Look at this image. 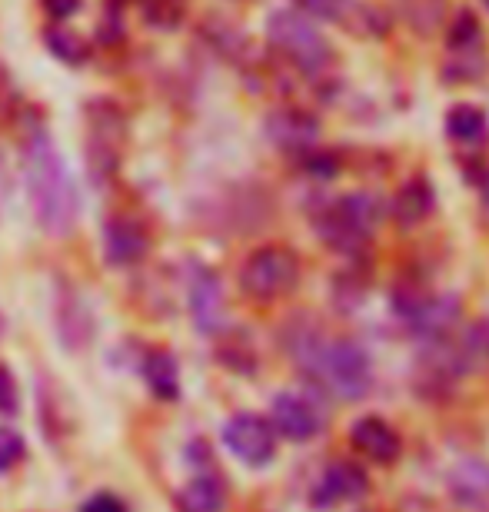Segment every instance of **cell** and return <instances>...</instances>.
Returning a JSON list of instances; mask_svg holds the SVG:
<instances>
[{
    "label": "cell",
    "mask_w": 489,
    "mask_h": 512,
    "mask_svg": "<svg viewBox=\"0 0 489 512\" xmlns=\"http://www.w3.org/2000/svg\"><path fill=\"white\" fill-rule=\"evenodd\" d=\"M24 190L30 213L47 237H67L77 227L80 197L54 137L37 127L24 140Z\"/></svg>",
    "instance_id": "obj_1"
},
{
    "label": "cell",
    "mask_w": 489,
    "mask_h": 512,
    "mask_svg": "<svg viewBox=\"0 0 489 512\" xmlns=\"http://www.w3.org/2000/svg\"><path fill=\"white\" fill-rule=\"evenodd\" d=\"M287 350L307 376H313L336 399L356 403L373 389L370 353L356 340H323L317 326L287 330Z\"/></svg>",
    "instance_id": "obj_2"
},
{
    "label": "cell",
    "mask_w": 489,
    "mask_h": 512,
    "mask_svg": "<svg viewBox=\"0 0 489 512\" xmlns=\"http://www.w3.org/2000/svg\"><path fill=\"white\" fill-rule=\"evenodd\" d=\"M383 220V203L366 190H353L340 200H330L313 213V227L333 253L356 256L370 243L376 223Z\"/></svg>",
    "instance_id": "obj_3"
},
{
    "label": "cell",
    "mask_w": 489,
    "mask_h": 512,
    "mask_svg": "<svg viewBox=\"0 0 489 512\" xmlns=\"http://www.w3.org/2000/svg\"><path fill=\"white\" fill-rule=\"evenodd\" d=\"M87 120V167L94 183H107L117 177L124 147L130 137L127 110L110 97H97L84 107Z\"/></svg>",
    "instance_id": "obj_4"
},
{
    "label": "cell",
    "mask_w": 489,
    "mask_h": 512,
    "mask_svg": "<svg viewBox=\"0 0 489 512\" xmlns=\"http://www.w3.org/2000/svg\"><path fill=\"white\" fill-rule=\"evenodd\" d=\"M267 40L277 54L307 77H320L333 64L330 44L317 24L300 10H277L267 20Z\"/></svg>",
    "instance_id": "obj_5"
},
{
    "label": "cell",
    "mask_w": 489,
    "mask_h": 512,
    "mask_svg": "<svg viewBox=\"0 0 489 512\" xmlns=\"http://www.w3.org/2000/svg\"><path fill=\"white\" fill-rule=\"evenodd\" d=\"M300 283V256L287 247H260L240 266V290L257 303L283 300Z\"/></svg>",
    "instance_id": "obj_6"
},
{
    "label": "cell",
    "mask_w": 489,
    "mask_h": 512,
    "mask_svg": "<svg viewBox=\"0 0 489 512\" xmlns=\"http://www.w3.org/2000/svg\"><path fill=\"white\" fill-rule=\"evenodd\" d=\"M223 443L240 463H247L253 469L270 466L277 456V433L263 416L253 413H237L223 423Z\"/></svg>",
    "instance_id": "obj_7"
},
{
    "label": "cell",
    "mask_w": 489,
    "mask_h": 512,
    "mask_svg": "<svg viewBox=\"0 0 489 512\" xmlns=\"http://www.w3.org/2000/svg\"><path fill=\"white\" fill-rule=\"evenodd\" d=\"M100 250H104L107 266L127 270V266H137L147 260L150 233L144 223L137 217H130V213H114V217L104 220V230H100Z\"/></svg>",
    "instance_id": "obj_8"
},
{
    "label": "cell",
    "mask_w": 489,
    "mask_h": 512,
    "mask_svg": "<svg viewBox=\"0 0 489 512\" xmlns=\"http://www.w3.org/2000/svg\"><path fill=\"white\" fill-rule=\"evenodd\" d=\"M370 493V476L360 463L353 459H333L323 466L320 479L310 489V506L317 509H333L340 503H356Z\"/></svg>",
    "instance_id": "obj_9"
},
{
    "label": "cell",
    "mask_w": 489,
    "mask_h": 512,
    "mask_svg": "<svg viewBox=\"0 0 489 512\" xmlns=\"http://www.w3.org/2000/svg\"><path fill=\"white\" fill-rule=\"evenodd\" d=\"M323 409L313 399L300 393H280L273 396L270 406V426L273 433L290 439V443H310L323 433Z\"/></svg>",
    "instance_id": "obj_10"
},
{
    "label": "cell",
    "mask_w": 489,
    "mask_h": 512,
    "mask_svg": "<svg viewBox=\"0 0 489 512\" xmlns=\"http://www.w3.org/2000/svg\"><path fill=\"white\" fill-rule=\"evenodd\" d=\"M187 300H190V316L197 323L200 333H220L223 323V286L220 276L203 263L190 266V283H187Z\"/></svg>",
    "instance_id": "obj_11"
},
{
    "label": "cell",
    "mask_w": 489,
    "mask_h": 512,
    "mask_svg": "<svg viewBox=\"0 0 489 512\" xmlns=\"http://www.w3.org/2000/svg\"><path fill=\"white\" fill-rule=\"evenodd\" d=\"M350 446L376 466H393L403 456V436L380 416H360L350 426Z\"/></svg>",
    "instance_id": "obj_12"
},
{
    "label": "cell",
    "mask_w": 489,
    "mask_h": 512,
    "mask_svg": "<svg viewBox=\"0 0 489 512\" xmlns=\"http://www.w3.org/2000/svg\"><path fill=\"white\" fill-rule=\"evenodd\" d=\"M267 137L283 153H307L310 147H317L320 124L303 107H277L267 117Z\"/></svg>",
    "instance_id": "obj_13"
},
{
    "label": "cell",
    "mask_w": 489,
    "mask_h": 512,
    "mask_svg": "<svg viewBox=\"0 0 489 512\" xmlns=\"http://www.w3.org/2000/svg\"><path fill=\"white\" fill-rule=\"evenodd\" d=\"M450 496L456 506L470 512H489V463L486 459H460L450 473Z\"/></svg>",
    "instance_id": "obj_14"
},
{
    "label": "cell",
    "mask_w": 489,
    "mask_h": 512,
    "mask_svg": "<svg viewBox=\"0 0 489 512\" xmlns=\"http://www.w3.org/2000/svg\"><path fill=\"white\" fill-rule=\"evenodd\" d=\"M54 323L60 343L67 350H84V346L94 343V316H90V306L74 290H64L57 296Z\"/></svg>",
    "instance_id": "obj_15"
},
{
    "label": "cell",
    "mask_w": 489,
    "mask_h": 512,
    "mask_svg": "<svg viewBox=\"0 0 489 512\" xmlns=\"http://www.w3.org/2000/svg\"><path fill=\"white\" fill-rule=\"evenodd\" d=\"M456 320H460V300H456V296L430 293L420 310L406 320V326H410L423 343H436V340H443V336H450Z\"/></svg>",
    "instance_id": "obj_16"
},
{
    "label": "cell",
    "mask_w": 489,
    "mask_h": 512,
    "mask_svg": "<svg viewBox=\"0 0 489 512\" xmlns=\"http://www.w3.org/2000/svg\"><path fill=\"white\" fill-rule=\"evenodd\" d=\"M200 37L207 40L213 54H220L223 60H230V64H237V67L253 64V44H250V37L243 34L237 24L223 20L220 14H213V17L203 20Z\"/></svg>",
    "instance_id": "obj_17"
},
{
    "label": "cell",
    "mask_w": 489,
    "mask_h": 512,
    "mask_svg": "<svg viewBox=\"0 0 489 512\" xmlns=\"http://www.w3.org/2000/svg\"><path fill=\"white\" fill-rule=\"evenodd\" d=\"M173 503H177V512H223L227 509V483L213 469H200Z\"/></svg>",
    "instance_id": "obj_18"
},
{
    "label": "cell",
    "mask_w": 489,
    "mask_h": 512,
    "mask_svg": "<svg viewBox=\"0 0 489 512\" xmlns=\"http://www.w3.org/2000/svg\"><path fill=\"white\" fill-rule=\"evenodd\" d=\"M140 376L160 403H173L180 396V366L170 350H147L140 360Z\"/></svg>",
    "instance_id": "obj_19"
},
{
    "label": "cell",
    "mask_w": 489,
    "mask_h": 512,
    "mask_svg": "<svg viewBox=\"0 0 489 512\" xmlns=\"http://www.w3.org/2000/svg\"><path fill=\"white\" fill-rule=\"evenodd\" d=\"M433 203H436V193L430 187V180L413 177L410 183H403V187L396 190V197L390 200V213L400 227H416V223H423L433 213Z\"/></svg>",
    "instance_id": "obj_20"
},
{
    "label": "cell",
    "mask_w": 489,
    "mask_h": 512,
    "mask_svg": "<svg viewBox=\"0 0 489 512\" xmlns=\"http://www.w3.org/2000/svg\"><path fill=\"white\" fill-rule=\"evenodd\" d=\"M217 336V346H213V356L223 370L237 373V376H253L260 370V356L257 346H253L250 333L243 330H227V333H213Z\"/></svg>",
    "instance_id": "obj_21"
},
{
    "label": "cell",
    "mask_w": 489,
    "mask_h": 512,
    "mask_svg": "<svg viewBox=\"0 0 489 512\" xmlns=\"http://www.w3.org/2000/svg\"><path fill=\"white\" fill-rule=\"evenodd\" d=\"M44 44L50 50V57H57L60 64H67V67H80L90 60V44L77 30H70L64 24H50L44 30Z\"/></svg>",
    "instance_id": "obj_22"
},
{
    "label": "cell",
    "mask_w": 489,
    "mask_h": 512,
    "mask_svg": "<svg viewBox=\"0 0 489 512\" xmlns=\"http://www.w3.org/2000/svg\"><path fill=\"white\" fill-rule=\"evenodd\" d=\"M140 20L154 30H177L187 17V0H130Z\"/></svg>",
    "instance_id": "obj_23"
},
{
    "label": "cell",
    "mask_w": 489,
    "mask_h": 512,
    "mask_svg": "<svg viewBox=\"0 0 489 512\" xmlns=\"http://www.w3.org/2000/svg\"><path fill=\"white\" fill-rule=\"evenodd\" d=\"M480 44H483L480 17H476L473 10H460L450 24V34H446L450 54H480Z\"/></svg>",
    "instance_id": "obj_24"
},
{
    "label": "cell",
    "mask_w": 489,
    "mask_h": 512,
    "mask_svg": "<svg viewBox=\"0 0 489 512\" xmlns=\"http://www.w3.org/2000/svg\"><path fill=\"white\" fill-rule=\"evenodd\" d=\"M446 133H450L453 140H460V143L483 140V133H486L483 110L473 107V104H456V107H450V114H446Z\"/></svg>",
    "instance_id": "obj_25"
},
{
    "label": "cell",
    "mask_w": 489,
    "mask_h": 512,
    "mask_svg": "<svg viewBox=\"0 0 489 512\" xmlns=\"http://www.w3.org/2000/svg\"><path fill=\"white\" fill-rule=\"evenodd\" d=\"M400 10L416 34H433L443 24L446 0H400Z\"/></svg>",
    "instance_id": "obj_26"
},
{
    "label": "cell",
    "mask_w": 489,
    "mask_h": 512,
    "mask_svg": "<svg viewBox=\"0 0 489 512\" xmlns=\"http://www.w3.org/2000/svg\"><path fill=\"white\" fill-rule=\"evenodd\" d=\"M300 167L313 180H333L336 170H340V160H336V153H330V150L310 147L307 153H300Z\"/></svg>",
    "instance_id": "obj_27"
},
{
    "label": "cell",
    "mask_w": 489,
    "mask_h": 512,
    "mask_svg": "<svg viewBox=\"0 0 489 512\" xmlns=\"http://www.w3.org/2000/svg\"><path fill=\"white\" fill-rule=\"evenodd\" d=\"M24 456H27L24 436L10 426H0V476L10 473V469H17L20 463H24Z\"/></svg>",
    "instance_id": "obj_28"
},
{
    "label": "cell",
    "mask_w": 489,
    "mask_h": 512,
    "mask_svg": "<svg viewBox=\"0 0 489 512\" xmlns=\"http://www.w3.org/2000/svg\"><path fill=\"white\" fill-rule=\"evenodd\" d=\"M293 4L300 7V14L307 17H317V20H346V14H350L353 0H293Z\"/></svg>",
    "instance_id": "obj_29"
},
{
    "label": "cell",
    "mask_w": 489,
    "mask_h": 512,
    "mask_svg": "<svg viewBox=\"0 0 489 512\" xmlns=\"http://www.w3.org/2000/svg\"><path fill=\"white\" fill-rule=\"evenodd\" d=\"M20 413V386L14 380V373L0 363V416L14 419Z\"/></svg>",
    "instance_id": "obj_30"
},
{
    "label": "cell",
    "mask_w": 489,
    "mask_h": 512,
    "mask_svg": "<svg viewBox=\"0 0 489 512\" xmlns=\"http://www.w3.org/2000/svg\"><path fill=\"white\" fill-rule=\"evenodd\" d=\"M40 7H44V14L54 20V24H64L67 17H74L80 7H84V0H40Z\"/></svg>",
    "instance_id": "obj_31"
},
{
    "label": "cell",
    "mask_w": 489,
    "mask_h": 512,
    "mask_svg": "<svg viewBox=\"0 0 489 512\" xmlns=\"http://www.w3.org/2000/svg\"><path fill=\"white\" fill-rule=\"evenodd\" d=\"M80 512H127V506H124V499L114 493H97L80 506Z\"/></svg>",
    "instance_id": "obj_32"
},
{
    "label": "cell",
    "mask_w": 489,
    "mask_h": 512,
    "mask_svg": "<svg viewBox=\"0 0 489 512\" xmlns=\"http://www.w3.org/2000/svg\"><path fill=\"white\" fill-rule=\"evenodd\" d=\"M476 183H480V190H483V200L489 203V167H480V173H476Z\"/></svg>",
    "instance_id": "obj_33"
},
{
    "label": "cell",
    "mask_w": 489,
    "mask_h": 512,
    "mask_svg": "<svg viewBox=\"0 0 489 512\" xmlns=\"http://www.w3.org/2000/svg\"><path fill=\"white\" fill-rule=\"evenodd\" d=\"M483 4H486V7H489V0H483Z\"/></svg>",
    "instance_id": "obj_34"
}]
</instances>
